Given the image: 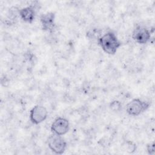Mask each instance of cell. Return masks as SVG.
<instances>
[{
    "mask_svg": "<svg viewBox=\"0 0 155 155\" xmlns=\"http://www.w3.org/2000/svg\"><path fill=\"white\" fill-rule=\"evenodd\" d=\"M48 116L47 108L42 105H36L30 111L29 117L32 124L38 125L44 121Z\"/></svg>",
    "mask_w": 155,
    "mask_h": 155,
    "instance_id": "obj_4",
    "label": "cell"
},
{
    "mask_svg": "<svg viewBox=\"0 0 155 155\" xmlns=\"http://www.w3.org/2000/svg\"><path fill=\"white\" fill-rule=\"evenodd\" d=\"M150 107L149 103L135 98L130 101L126 105V111L132 116H137L145 111Z\"/></svg>",
    "mask_w": 155,
    "mask_h": 155,
    "instance_id": "obj_2",
    "label": "cell"
},
{
    "mask_svg": "<svg viewBox=\"0 0 155 155\" xmlns=\"http://www.w3.org/2000/svg\"><path fill=\"white\" fill-rule=\"evenodd\" d=\"M50 128L53 134L63 136L69 131V121L65 117H58L52 122Z\"/></svg>",
    "mask_w": 155,
    "mask_h": 155,
    "instance_id": "obj_6",
    "label": "cell"
},
{
    "mask_svg": "<svg viewBox=\"0 0 155 155\" xmlns=\"http://www.w3.org/2000/svg\"><path fill=\"white\" fill-rule=\"evenodd\" d=\"M19 15L23 21L31 24L35 18V9L31 5L22 8L19 10Z\"/></svg>",
    "mask_w": 155,
    "mask_h": 155,
    "instance_id": "obj_8",
    "label": "cell"
},
{
    "mask_svg": "<svg viewBox=\"0 0 155 155\" xmlns=\"http://www.w3.org/2000/svg\"><path fill=\"white\" fill-rule=\"evenodd\" d=\"M131 37L136 42L139 44H145L151 39V33L145 27L137 25L132 32Z\"/></svg>",
    "mask_w": 155,
    "mask_h": 155,
    "instance_id": "obj_5",
    "label": "cell"
},
{
    "mask_svg": "<svg viewBox=\"0 0 155 155\" xmlns=\"http://www.w3.org/2000/svg\"><path fill=\"white\" fill-rule=\"evenodd\" d=\"M120 107V104L119 101H113L111 104V108L112 110H116H116H117Z\"/></svg>",
    "mask_w": 155,
    "mask_h": 155,
    "instance_id": "obj_10",
    "label": "cell"
},
{
    "mask_svg": "<svg viewBox=\"0 0 155 155\" xmlns=\"http://www.w3.org/2000/svg\"><path fill=\"white\" fill-rule=\"evenodd\" d=\"M55 14L53 12H47L40 17L42 29L45 31H51L55 25Z\"/></svg>",
    "mask_w": 155,
    "mask_h": 155,
    "instance_id": "obj_7",
    "label": "cell"
},
{
    "mask_svg": "<svg viewBox=\"0 0 155 155\" xmlns=\"http://www.w3.org/2000/svg\"><path fill=\"white\" fill-rule=\"evenodd\" d=\"M147 151L149 154H154V143L153 142L147 144Z\"/></svg>",
    "mask_w": 155,
    "mask_h": 155,
    "instance_id": "obj_9",
    "label": "cell"
},
{
    "mask_svg": "<svg viewBox=\"0 0 155 155\" xmlns=\"http://www.w3.org/2000/svg\"><path fill=\"white\" fill-rule=\"evenodd\" d=\"M98 43L102 50L107 54L113 55L121 46V42L116 35L111 31H108L98 39Z\"/></svg>",
    "mask_w": 155,
    "mask_h": 155,
    "instance_id": "obj_1",
    "label": "cell"
},
{
    "mask_svg": "<svg viewBox=\"0 0 155 155\" xmlns=\"http://www.w3.org/2000/svg\"><path fill=\"white\" fill-rule=\"evenodd\" d=\"M48 148L56 154H63L67 148V143L62 136L52 134L47 139Z\"/></svg>",
    "mask_w": 155,
    "mask_h": 155,
    "instance_id": "obj_3",
    "label": "cell"
}]
</instances>
